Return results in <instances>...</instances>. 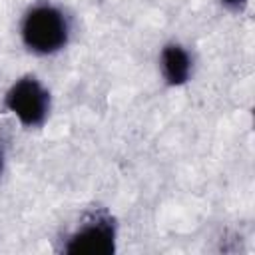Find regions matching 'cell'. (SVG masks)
<instances>
[{
	"instance_id": "cell-3",
	"label": "cell",
	"mask_w": 255,
	"mask_h": 255,
	"mask_svg": "<svg viewBox=\"0 0 255 255\" xmlns=\"http://www.w3.org/2000/svg\"><path fill=\"white\" fill-rule=\"evenodd\" d=\"M116 229L108 215H94L74 231L64 247L70 255H110L114 253Z\"/></svg>"
},
{
	"instance_id": "cell-2",
	"label": "cell",
	"mask_w": 255,
	"mask_h": 255,
	"mask_svg": "<svg viewBox=\"0 0 255 255\" xmlns=\"http://www.w3.org/2000/svg\"><path fill=\"white\" fill-rule=\"evenodd\" d=\"M8 110L24 124V126H40L50 108V96L34 78L18 80L6 94Z\"/></svg>"
},
{
	"instance_id": "cell-1",
	"label": "cell",
	"mask_w": 255,
	"mask_h": 255,
	"mask_svg": "<svg viewBox=\"0 0 255 255\" xmlns=\"http://www.w3.org/2000/svg\"><path fill=\"white\" fill-rule=\"evenodd\" d=\"M24 44L36 54H54L64 48L68 40V22L54 6L32 8L22 22Z\"/></svg>"
},
{
	"instance_id": "cell-6",
	"label": "cell",
	"mask_w": 255,
	"mask_h": 255,
	"mask_svg": "<svg viewBox=\"0 0 255 255\" xmlns=\"http://www.w3.org/2000/svg\"><path fill=\"white\" fill-rule=\"evenodd\" d=\"M0 171H2V153H0Z\"/></svg>"
},
{
	"instance_id": "cell-5",
	"label": "cell",
	"mask_w": 255,
	"mask_h": 255,
	"mask_svg": "<svg viewBox=\"0 0 255 255\" xmlns=\"http://www.w3.org/2000/svg\"><path fill=\"white\" fill-rule=\"evenodd\" d=\"M227 8H231V10H241L245 4H247V0H221Z\"/></svg>"
},
{
	"instance_id": "cell-4",
	"label": "cell",
	"mask_w": 255,
	"mask_h": 255,
	"mask_svg": "<svg viewBox=\"0 0 255 255\" xmlns=\"http://www.w3.org/2000/svg\"><path fill=\"white\" fill-rule=\"evenodd\" d=\"M161 70H163L167 84L181 86L187 82V78L191 74V60L181 46L169 44L161 52Z\"/></svg>"
}]
</instances>
